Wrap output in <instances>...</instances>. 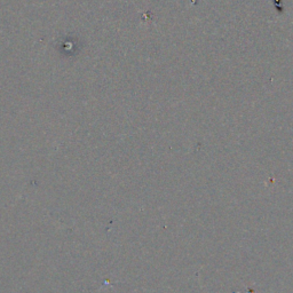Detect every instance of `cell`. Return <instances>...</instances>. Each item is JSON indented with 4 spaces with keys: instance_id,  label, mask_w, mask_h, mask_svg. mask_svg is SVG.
Here are the masks:
<instances>
[{
    "instance_id": "6da1fadb",
    "label": "cell",
    "mask_w": 293,
    "mask_h": 293,
    "mask_svg": "<svg viewBox=\"0 0 293 293\" xmlns=\"http://www.w3.org/2000/svg\"><path fill=\"white\" fill-rule=\"evenodd\" d=\"M274 3H275V7H276L277 13H279V14H283V11H284V5H283L282 0H274Z\"/></svg>"
}]
</instances>
